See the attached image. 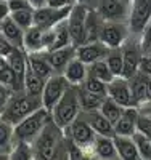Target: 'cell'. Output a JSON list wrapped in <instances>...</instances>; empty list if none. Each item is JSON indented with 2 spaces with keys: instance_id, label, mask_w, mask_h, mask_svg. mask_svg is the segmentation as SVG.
<instances>
[{
  "instance_id": "19",
  "label": "cell",
  "mask_w": 151,
  "mask_h": 160,
  "mask_svg": "<svg viewBox=\"0 0 151 160\" xmlns=\"http://www.w3.org/2000/svg\"><path fill=\"white\" fill-rule=\"evenodd\" d=\"M90 152L98 160H116L117 158L114 139L109 136H98L97 135V138H95V141L92 144Z\"/></svg>"
},
{
  "instance_id": "21",
  "label": "cell",
  "mask_w": 151,
  "mask_h": 160,
  "mask_svg": "<svg viewBox=\"0 0 151 160\" xmlns=\"http://www.w3.org/2000/svg\"><path fill=\"white\" fill-rule=\"evenodd\" d=\"M47 56H48V61L51 64L55 74H61L66 66L76 58V47L69 45V47H64V48H60V50L47 51Z\"/></svg>"
},
{
  "instance_id": "33",
  "label": "cell",
  "mask_w": 151,
  "mask_h": 160,
  "mask_svg": "<svg viewBox=\"0 0 151 160\" xmlns=\"http://www.w3.org/2000/svg\"><path fill=\"white\" fill-rule=\"evenodd\" d=\"M45 82L47 80L37 77L35 74H32L29 69H27L26 77H24V91L29 93V95H34V96H42Z\"/></svg>"
},
{
  "instance_id": "8",
  "label": "cell",
  "mask_w": 151,
  "mask_h": 160,
  "mask_svg": "<svg viewBox=\"0 0 151 160\" xmlns=\"http://www.w3.org/2000/svg\"><path fill=\"white\" fill-rule=\"evenodd\" d=\"M130 3L127 0H98L97 13L106 22H126L130 15Z\"/></svg>"
},
{
  "instance_id": "16",
  "label": "cell",
  "mask_w": 151,
  "mask_h": 160,
  "mask_svg": "<svg viewBox=\"0 0 151 160\" xmlns=\"http://www.w3.org/2000/svg\"><path fill=\"white\" fill-rule=\"evenodd\" d=\"M138 115V108H126L124 114L114 123V136H133L137 133Z\"/></svg>"
},
{
  "instance_id": "49",
  "label": "cell",
  "mask_w": 151,
  "mask_h": 160,
  "mask_svg": "<svg viewBox=\"0 0 151 160\" xmlns=\"http://www.w3.org/2000/svg\"><path fill=\"white\" fill-rule=\"evenodd\" d=\"M76 3L85 7V8H89V10H95V8H97L98 0H76Z\"/></svg>"
},
{
  "instance_id": "53",
  "label": "cell",
  "mask_w": 151,
  "mask_h": 160,
  "mask_svg": "<svg viewBox=\"0 0 151 160\" xmlns=\"http://www.w3.org/2000/svg\"><path fill=\"white\" fill-rule=\"evenodd\" d=\"M0 160H8V154H0Z\"/></svg>"
},
{
  "instance_id": "13",
  "label": "cell",
  "mask_w": 151,
  "mask_h": 160,
  "mask_svg": "<svg viewBox=\"0 0 151 160\" xmlns=\"http://www.w3.org/2000/svg\"><path fill=\"white\" fill-rule=\"evenodd\" d=\"M108 96L121 104L122 108H137L129 87V80L124 77H114L108 83Z\"/></svg>"
},
{
  "instance_id": "30",
  "label": "cell",
  "mask_w": 151,
  "mask_h": 160,
  "mask_svg": "<svg viewBox=\"0 0 151 160\" xmlns=\"http://www.w3.org/2000/svg\"><path fill=\"white\" fill-rule=\"evenodd\" d=\"M13 142H15V133H13V125H10L7 120L0 115V154H8Z\"/></svg>"
},
{
  "instance_id": "6",
  "label": "cell",
  "mask_w": 151,
  "mask_h": 160,
  "mask_svg": "<svg viewBox=\"0 0 151 160\" xmlns=\"http://www.w3.org/2000/svg\"><path fill=\"white\" fill-rule=\"evenodd\" d=\"M151 19V0H132L127 28L132 37H140Z\"/></svg>"
},
{
  "instance_id": "22",
  "label": "cell",
  "mask_w": 151,
  "mask_h": 160,
  "mask_svg": "<svg viewBox=\"0 0 151 160\" xmlns=\"http://www.w3.org/2000/svg\"><path fill=\"white\" fill-rule=\"evenodd\" d=\"M114 146L119 160H140L138 151L132 136H114Z\"/></svg>"
},
{
  "instance_id": "44",
  "label": "cell",
  "mask_w": 151,
  "mask_h": 160,
  "mask_svg": "<svg viewBox=\"0 0 151 160\" xmlns=\"http://www.w3.org/2000/svg\"><path fill=\"white\" fill-rule=\"evenodd\" d=\"M142 47H143V53H148L151 50V19L146 26L145 32L142 34Z\"/></svg>"
},
{
  "instance_id": "34",
  "label": "cell",
  "mask_w": 151,
  "mask_h": 160,
  "mask_svg": "<svg viewBox=\"0 0 151 160\" xmlns=\"http://www.w3.org/2000/svg\"><path fill=\"white\" fill-rule=\"evenodd\" d=\"M0 83H3L5 87H8L13 93L23 91L21 83L18 82V78H16L15 72L11 71V68L7 64V61H5L2 66H0Z\"/></svg>"
},
{
  "instance_id": "3",
  "label": "cell",
  "mask_w": 151,
  "mask_h": 160,
  "mask_svg": "<svg viewBox=\"0 0 151 160\" xmlns=\"http://www.w3.org/2000/svg\"><path fill=\"white\" fill-rule=\"evenodd\" d=\"M51 120L57 123L60 128H66L73 120L80 114V104L77 96V87L69 85L61 99L57 102V106L51 109Z\"/></svg>"
},
{
  "instance_id": "29",
  "label": "cell",
  "mask_w": 151,
  "mask_h": 160,
  "mask_svg": "<svg viewBox=\"0 0 151 160\" xmlns=\"http://www.w3.org/2000/svg\"><path fill=\"white\" fill-rule=\"evenodd\" d=\"M124 109L126 108H122L121 104H117L114 99H111L109 96H106L101 102V108H100V112L111 122L113 125L117 122V120L121 118V115L124 114Z\"/></svg>"
},
{
  "instance_id": "5",
  "label": "cell",
  "mask_w": 151,
  "mask_h": 160,
  "mask_svg": "<svg viewBox=\"0 0 151 160\" xmlns=\"http://www.w3.org/2000/svg\"><path fill=\"white\" fill-rule=\"evenodd\" d=\"M63 131H64V138L67 141H71L73 144L87 151L92 149V144L95 138H97V133L92 130V127L89 125V122L84 118L82 114H79Z\"/></svg>"
},
{
  "instance_id": "26",
  "label": "cell",
  "mask_w": 151,
  "mask_h": 160,
  "mask_svg": "<svg viewBox=\"0 0 151 160\" xmlns=\"http://www.w3.org/2000/svg\"><path fill=\"white\" fill-rule=\"evenodd\" d=\"M2 35H3L15 48H23L24 31H23L11 18H7L5 21H2Z\"/></svg>"
},
{
  "instance_id": "23",
  "label": "cell",
  "mask_w": 151,
  "mask_h": 160,
  "mask_svg": "<svg viewBox=\"0 0 151 160\" xmlns=\"http://www.w3.org/2000/svg\"><path fill=\"white\" fill-rule=\"evenodd\" d=\"M23 50L26 53H34V51H45L44 45V29L32 26L27 31H24L23 38Z\"/></svg>"
},
{
  "instance_id": "12",
  "label": "cell",
  "mask_w": 151,
  "mask_h": 160,
  "mask_svg": "<svg viewBox=\"0 0 151 160\" xmlns=\"http://www.w3.org/2000/svg\"><path fill=\"white\" fill-rule=\"evenodd\" d=\"M71 13V8H50V7H40L34 8V26L40 29H51L61 21L67 19Z\"/></svg>"
},
{
  "instance_id": "41",
  "label": "cell",
  "mask_w": 151,
  "mask_h": 160,
  "mask_svg": "<svg viewBox=\"0 0 151 160\" xmlns=\"http://www.w3.org/2000/svg\"><path fill=\"white\" fill-rule=\"evenodd\" d=\"M48 160H67V139L66 138L58 144V148L55 149V152L50 155Z\"/></svg>"
},
{
  "instance_id": "46",
  "label": "cell",
  "mask_w": 151,
  "mask_h": 160,
  "mask_svg": "<svg viewBox=\"0 0 151 160\" xmlns=\"http://www.w3.org/2000/svg\"><path fill=\"white\" fill-rule=\"evenodd\" d=\"M138 72H142V74H145L146 77L151 78V56L149 55H143L140 66H138Z\"/></svg>"
},
{
  "instance_id": "55",
  "label": "cell",
  "mask_w": 151,
  "mask_h": 160,
  "mask_svg": "<svg viewBox=\"0 0 151 160\" xmlns=\"http://www.w3.org/2000/svg\"><path fill=\"white\" fill-rule=\"evenodd\" d=\"M145 55H149V56H151V50H149V51H148V53H145Z\"/></svg>"
},
{
  "instance_id": "52",
  "label": "cell",
  "mask_w": 151,
  "mask_h": 160,
  "mask_svg": "<svg viewBox=\"0 0 151 160\" xmlns=\"http://www.w3.org/2000/svg\"><path fill=\"white\" fill-rule=\"evenodd\" d=\"M146 101H151V78L148 82V93H146Z\"/></svg>"
},
{
  "instance_id": "42",
  "label": "cell",
  "mask_w": 151,
  "mask_h": 160,
  "mask_svg": "<svg viewBox=\"0 0 151 160\" xmlns=\"http://www.w3.org/2000/svg\"><path fill=\"white\" fill-rule=\"evenodd\" d=\"M11 95H13V91L8 87H5L3 83H0V114H2L3 109L7 108V104H8Z\"/></svg>"
},
{
  "instance_id": "48",
  "label": "cell",
  "mask_w": 151,
  "mask_h": 160,
  "mask_svg": "<svg viewBox=\"0 0 151 160\" xmlns=\"http://www.w3.org/2000/svg\"><path fill=\"white\" fill-rule=\"evenodd\" d=\"M10 7H8V2L5 0H0V22L5 21L7 18H10Z\"/></svg>"
},
{
  "instance_id": "54",
  "label": "cell",
  "mask_w": 151,
  "mask_h": 160,
  "mask_svg": "<svg viewBox=\"0 0 151 160\" xmlns=\"http://www.w3.org/2000/svg\"><path fill=\"white\" fill-rule=\"evenodd\" d=\"M3 62H5V58H2V56H0V66H2Z\"/></svg>"
},
{
  "instance_id": "51",
  "label": "cell",
  "mask_w": 151,
  "mask_h": 160,
  "mask_svg": "<svg viewBox=\"0 0 151 160\" xmlns=\"http://www.w3.org/2000/svg\"><path fill=\"white\" fill-rule=\"evenodd\" d=\"M29 3L34 8H40V7H45L47 5V0H29Z\"/></svg>"
},
{
  "instance_id": "25",
  "label": "cell",
  "mask_w": 151,
  "mask_h": 160,
  "mask_svg": "<svg viewBox=\"0 0 151 160\" xmlns=\"http://www.w3.org/2000/svg\"><path fill=\"white\" fill-rule=\"evenodd\" d=\"M51 32H53L51 45L48 47L47 51L60 50V48H64V47L73 45V40H71V35H69V29H67V22H66V19L61 21L60 24H57L55 28H51Z\"/></svg>"
},
{
  "instance_id": "39",
  "label": "cell",
  "mask_w": 151,
  "mask_h": 160,
  "mask_svg": "<svg viewBox=\"0 0 151 160\" xmlns=\"http://www.w3.org/2000/svg\"><path fill=\"white\" fill-rule=\"evenodd\" d=\"M93 155L90 151L82 149L79 146L67 141V160H92Z\"/></svg>"
},
{
  "instance_id": "56",
  "label": "cell",
  "mask_w": 151,
  "mask_h": 160,
  "mask_svg": "<svg viewBox=\"0 0 151 160\" xmlns=\"http://www.w3.org/2000/svg\"><path fill=\"white\" fill-rule=\"evenodd\" d=\"M0 34H2V22H0Z\"/></svg>"
},
{
  "instance_id": "15",
  "label": "cell",
  "mask_w": 151,
  "mask_h": 160,
  "mask_svg": "<svg viewBox=\"0 0 151 160\" xmlns=\"http://www.w3.org/2000/svg\"><path fill=\"white\" fill-rule=\"evenodd\" d=\"M27 69L37 77L48 80L55 71L51 68V64L48 61L47 51H34V53H27Z\"/></svg>"
},
{
  "instance_id": "18",
  "label": "cell",
  "mask_w": 151,
  "mask_h": 160,
  "mask_svg": "<svg viewBox=\"0 0 151 160\" xmlns=\"http://www.w3.org/2000/svg\"><path fill=\"white\" fill-rule=\"evenodd\" d=\"M5 61L11 68V71L15 72L18 82L21 83V87L24 90V77L27 72V53L23 48H13L11 53L5 58Z\"/></svg>"
},
{
  "instance_id": "35",
  "label": "cell",
  "mask_w": 151,
  "mask_h": 160,
  "mask_svg": "<svg viewBox=\"0 0 151 160\" xmlns=\"http://www.w3.org/2000/svg\"><path fill=\"white\" fill-rule=\"evenodd\" d=\"M108 68L111 69V72L114 74V77H122V69H124V59H122V51L121 48H114L109 50L108 55L105 58Z\"/></svg>"
},
{
  "instance_id": "20",
  "label": "cell",
  "mask_w": 151,
  "mask_h": 160,
  "mask_svg": "<svg viewBox=\"0 0 151 160\" xmlns=\"http://www.w3.org/2000/svg\"><path fill=\"white\" fill-rule=\"evenodd\" d=\"M63 77L67 80V83L73 87H79L85 82V78L89 77V66L85 62H82L80 59L74 58L69 64L64 68V71L61 72Z\"/></svg>"
},
{
  "instance_id": "58",
  "label": "cell",
  "mask_w": 151,
  "mask_h": 160,
  "mask_svg": "<svg viewBox=\"0 0 151 160\" xmlns=\"http://www.w3.org/2000/svg\"><path fill=\"white\" fill-rule=\"evenodd\" d=\"M127 2H132V0H127Z\"/></svg>"
},
{
  "instance_id": "17",
  "label": "cell",
  "mask_w": 151,
  "mask_h": 160,
  "mask_svg": "<svg viewBox=\"0 0 151 160\" xmlns=\"http://www.w3.org/2000/svg\"><path fill=\"white\" fill-rule=\"evenodd\" d=\"M84 118L89 122L92 130L98 136H109L114 138V125L100 112V111H89V112H80Z\"/></svg>"
},
{
  "instance_id": "2",
  "label": "cell",
  "mask_w": 151,
  "mask_h": 160,
  "mask_svg": "<svg viewBox=\"0 0 151 160\" xmlns=\"http://www.w3.org/2000/svg\"><path fill=\"white\" fill-rule=\"evenodd\" d=\"M64 139V131L57 123L50 120L45 128L39 133V136L31 142L35 160H48L50 155L58 148V144Z\"/></svg>"
},
{
  "instance_id": "28",
  "label": "cell",
  "mask_w": 151,
  "mask_h": 160,
  "mask_svg": "<svg viewBox=\"0 0 151 160\" xmlns=\"http://www.w3.org/2000/svg\"><path fill=\"white\" fill-rule=\"evenodd\" d=\"M77 96H79V104H80V112H89V111H100L101 102L105 98L97 96L93 93H89L84 87H77Z\"/></svg>"
},
{
  "instance_id": "59",
  "label": "cell",
  "mask_w": 151,
  "mask_h": 160,
  "mask_svg": "<svg viewBox=\"0 0 151 160\" xmlns=\"http://www.w3.org/2000/svg\"><path fill=\"white\" fill-rule=\"evenodd\" d=\"M5 2H10V0H5Z\"/></svg>"
},
{
  "instance_id": "43",
  "label": "cell",
  "mask_w": 151,
  "mask_h": 160,
  "mask_svg": "<svg viewBox=\"0 0 151 160\" xmlns=\"http://www.w3.org/2000/svg\"><path fill=\"white\" fill-rule=\"evenodd\" d=\"M8 7H10V11H21V10H31L34 8L31 3H29V0H10L8 2Z\"/></svg>"
},
{
  "instance_id": "38",
  "label": "cell",
  "mask_w": 151,
  "mask_h": 160,
  "mask_svg": "<svg viewBox=\"0 0 151 160\" xmlns=\"http://www.w3.org/2000/svg\"><path fill=\"white\" fill-rule=\"evenodd\" d=\"M80 87H84L89 93H93V95H97V96H101V98L108 96V83L101 82V80H98V78H93L90 75L85 78V82Z\"/></svg>"
},
{
  "instance_id": "14",
  "label": "cell",
  "mask_w": 151,
  "mask_h": 160,
  "mask_svg": "<svg viewBox=\"0 0 151 160\" xmlns=\"http://www.w3.org/2000/svg\"><path fill=\"white\" fill-rule=\"evenodd\" d=\"M108 51L109 48L103 42H100V40L98 42H85V43L76 47V58L89 66V64L105 59Z\"/></svg>"
},
{
  "instance_id": "11",
  "label": "cell",
  "mask_w": 151,
  "mask_h": 160,
  "mask_svg": "<svg viewBox=\"0 0 151 160\" xmlns=\"http://www.w3.org/2000/svg\"><path fill=\"white\" fill-rule=\"evenodd\" d=\"M129 37H130V32L126 22H106V21L103 22L100 42H103L109 50L121 48Z\"/></svg>"
},
{
  "instance_id": "9",
  "label": "cell",
  "mask_w": 151,
  "mask_h": 160,
  "mask_svg": "<svg viewBox=\"0 0 151 160\" xmlns=\"http://www.w3.org/2000/svg\"><path fill=\"white\" fill-rule=\"evenodd\" d=\"M89 8L82 7V5H74L71 8V13L67 16V29H69V35L73 40V45L79 47L82 43L87 42V35H85V18H87Z\"/></svg>"
},
{
  "instance_id": "4",
  "label": "cell",
  "mask_w": 151,
  "mask_h": 160,
  "mask_svg": "<svg viewBox=\"0 0 151 160\" xmlns=\"http://www.w3.org/2000/svg\"><path fill=\"white\" fill-rule=\"evenodd\" d=\"M51 120V114L42 108L35 111L34 114L27 115L26 118H23L19 123H16L13 127V133H15V141H24V142H32L39 133L45 128V125Z\"/></svg>"
},
{
  "instance_id": "37",
  "label": "cell",
  "mask_w": 151,
  "mask_h": 160,
  "mask_svg": "<svg viewBox=\"0 0 151 160\" xmlns=\"http://www.w3.org/2000/svg\"><path fill=\"white\" fill-rule=\"evenodd\" d=\"M132 138L135 141L140 160H151V139L148 136L142 135V133H138V131H137Z\"/></svg>"
},
{
  "instance_id": "24",
  "label": "cell",
  "mask_w": 151,
  "mask_h": 160,
  "mask_svg": "<svg viewBox=\"0 0 151 160\" xmlns=\"http://www.w3.org/2000/svg\"><path fill=\"white\" fill-rule=\"evenodd\" d=\"M129 80V87L132 91V96L133 101L137 104V108L146 101V93H148V82H149V77H146L142 72H137L135 75H132Z\"/></svg>"
},
{
  "instance_id": "40",
  "label": "cell",
  "mask_w": 151,
  "mask_h": 160,
  "mask_svg": "<svg viewBox=\"0 0 151 160\" xmlns=\"http://www.w3.org/2000/svg\"><path fill=\"white\" fill-rule=\"evenodd\" d=\"M137 131L151 139V117L149 115H145V114L138 115V120H137Z\"/></svg>"
},
{
  "instance_id": "47",
  "label": "cell",
  "mask_w": 151,
  "mask_h": 160,
  "mask_svg": "<svg viewBox=\"0 0 151 160\" xmlns=\"http://www.w3.org/2000/svg\"><path fill=\"white\" fill-rule=\"evenodd\" d=\"M13 48H15V47H13L7 38H5L2 34H0V56H2V58H7L10 53H11Z\"/></svg>"
},
{
  "instance_id": "32",
  "label": "cell",
  "mask_w": 151,
  "mask_h": 160,
  "mask_svg": "<svg viewBox=\"0 0 151 160\" xmlns=\"http://www.w3.org/2000/svg\"><path fill=\"white\" fill-rule=\"evenodd\" d=\"M89 75L93 77V78L101 80V82H105V83H109L114 78V74L111 72V69L108 68V64H106L105 59L97 61L93 64H89Z\"/></svg>"
},
{
  "instance_id": "7",
  "label": "cell",
  "mask_w": 151,
  "mask_h": 160,
  "mask_svg": "<svg viewBox=\"0 0 151 160\" xmlns=\"http://www.w3.org/2000/svg\"><path fill=\"white\" fill-rule=\"evenodd\" d=\"M122 51V59H124V69H122V77L130 78L138 72V66L143 58V47H142V38L140 37H129L126 43L121 47Z\"/></svg>"
},
{
  "instance_id": "27",
  "label": "cell",
  "mask_w": 151,
  "mask_h": 160,
  "mask_svg": "<svg viewBox=\"0 0 151 160\" xmlns=\"http://www.w3.org/2000/svg\"><path fill=\"white\" fill-rule=\"evenodd\" d=\"M103 19L97 13V10H89L87 18H85V35H87V42H98L101 28H103Z\"/></svg>"
},
{
  "instance_id": "45",
  "label": "cell",
  "mask_w": 151,
  "mask_h": 160,
  "mask_svg": "<svg viewBox=\"0 0 151 160\" xmlns=\"http://www.w3.org/2000/svg\"><path fill=\"white\" fill-rule=\"evenodd\" d=\"M76 0H47V7L50 8H73Z\"/></svg>"
},
{
  "instance_id": "1",
  "label": "cell",
  "mask_w": 151,
  "mask_h": 160,
  "mask_svg": "<svg viewBox=\"0 0 151 160\" xmlns=\"http://www.w3.org/2000/svg\"><path fill=\"white\" fill-rule=\"evenodd\" d=\"M42 96H34V95H29L26 93L24 90L23 91H18V93H13L7 108L3 109V112L0 114L3 120L10 125L15 127L16 123H19L23 118H26L27 115L34 114L35 111L42 109Z\"/></svg>"
},
{
  "instance_id": "36",
  "label": "cell",
  "mask_w": 151,
  "mask_h": 160,
  "mask_svg": "<svg viewBox=\"0 0 151 160\" xmlns=\"http://www.w3.org/2000/svg\"><path fill=\"white\" fill-rule=\"evenodd\" d=\"M10 18L15 21L23 31H27L34 26V8L31 10H21V11H13L10 13Z\"/></svg>"
},
{
  "instance_id": "57",
  "label": "cell",
  "mask_w": 151,
  "mask_h": 160,
  "mask_svg": "<svg viewBox=\"0 0 151 160\" xmlns=\"http://www.w3.org/2000/svg\"><path fill=\"white\" fill-rule=\"evenodd\" d=\"M92 160H98V158H95V157H93V158H92ZM116 160H119V158H116Z\"/></svg>"
},
{
  "instance_id": "10",
  "label": "cell",
  "mask_w": 151,
  "mask_h": 160,
  "mask_svg": "<svg viewBox=\"0 0 151 160\" xmlns=\"http://www.w3.org/2000/svg\"><path fill=\"white\" fill-rule=\"evenodd\" d=\"M67 87H69V83L63 77V74H53L45 82V87L42 91V106L48 112H51V109L61 99V96L64 95Z\"/></svg>"
},
{
  "instance_id": "31",
  "label": "cell",
  "mask_w": 151,
  "mask_h": 160,
  "mask_svg": "<svg viewBox=\"0 0 151 160\" xmlns=\"http://www.w3.org/2000/svg\"><path fill=\"white\" fill-rule=\"evenodd\" d=\"M8 160H35L32 146L24 141H15L8 152Z\"/></svg>"
},
{
  "instance_id": "50",
  "label": "cell",
  "mask_w": 151,
  "mask_h": 160,
  "mask_svg": "<svg viewBox=\"0 0 151 160\" xmlns=\"http://www.w3.org/2000/svg\"><path fill=\"white\" fill-rule=\"evenodd\" d=\"M138 112L151 117V101H145V102H142V104L138 106Z\"/></svg>"
}]
</instances>
